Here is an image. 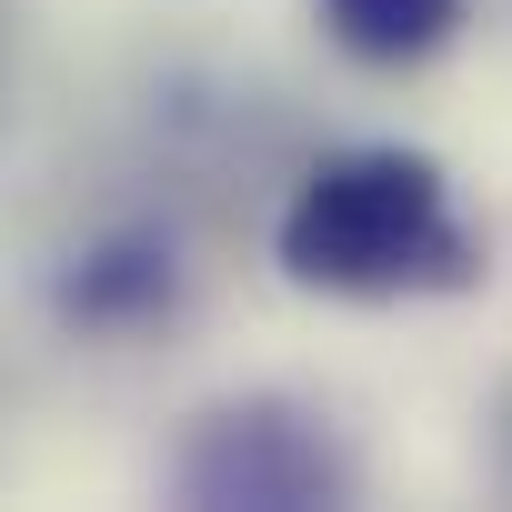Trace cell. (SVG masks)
Instances as JSON below:
<instances>
[{
  "label": "cell",
  "mask_w": 512,
  "mask_h": 512,
  "mask_svg": "<svg viewBox=\"0 0 512 512\" xmlns=\"http://www.w3.org/2000/svg\"><path fill=\"white\" fill-rule=\"evenodd\" d=\"M442 251V171L412 151H352L302 181L282 262L312 292H392Z\"/></svg>",
  "instance_id": "1"
},
{
  "label": "cell",
  "mask_w": 512,
  "mask_h": 512,
  "mask_svg": "<svg viewBox=\"0 0 512 512\" xmlns=\"http://www.w3.org/2000/svg\"><path fill=\"white\" fill-rule=\"evenodd\" d=\"M322 21H332V41L362 51V61H422V51L452 41L462 0H322Z\"/></svg>",
  "instance_id": "2"
}]
</instances>
